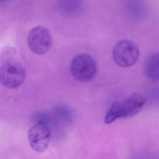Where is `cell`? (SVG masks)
Here are the masks:
<instances>
[{
    "label": "cell",
    "instance_id": "8",
    "mask_svg": "<svg viewBox=\"0 0 159 159\" xmlns=\"http://www.w3.org/2000/svg\"><path fill=\"white\" fill-rule=\"evenodd\" d=\"M145 73L150 80L159 81V53L153 54L148 58L145 63Z\"/></svg>",
    "mask_w": 159,
    "mask_h": 159
},
{
    "label": "cell",
    "instance_id": "4",
    "mask_svg": "<svg viewBox=\"0 0 159 159\" xmlns=\"http://www.w3.org/2000/svg\"><path fill=\"white\" fill-rule=\"evenodd\" d=\"M28 45L30 51L38 55L49 51L52 45V37L49 30L43 26L33 28L28 36Z\"/></svg>",
    "mask_w": 159,
    "mask_h": 159
},
{
    "label": "cell",
    "instance_id": "3",
    "mask_svg": "<svg viewBox=\"0 0 159 159\" xmlns=\"http://www.w3.org/2000/svg\"><path fill=\"white\" fill-rule=\"evenodd\" d=\"M25 69L18 62L8 61L0 69L1 83L7 88L14 89L19 87L25 81Z\"/></svg>",
    "mask_w": 159,
    "mask_h": 159
},
{
    "label": "cell",
    "instance_id": "7",
    "mask_svg": "<svg viewBox=\"0 0 159 159\" xmlns=\"http://www.w3.org/2000/svg\"><path fill=\"white\" fill-rule=\"evenodd\" d=\"M58 9L61 13L68 16L79 15L84 8L83 0H59Z\"/></svg>",
    "mask_w": 159,
    "mask_h": 159
},
{
    "label": "cell",
    "instance_id": "9",
    "mask_svg": "<svg viewBox=\"0 0 159 159\" xmlns=\"http://www.w3.org/2000/svg\"><path fill=\"white\" fill-rule=\"evenodd\" d=\"M1 1H6V0H1Z\"/></svg>",
    "mask_w": 159,
    "mask_h": 159
},
{
    "label": "cell",
    "instance_id": "6",
    "mask_svg": "<svg viewBox=\"0 0 159 159\" xmlns=\"http://www.w3.org/2000/svg\"><path fill=\"white\" fill-rule=\"evenodd\" d=\"M147 98L139 94H134L121 102H116L119 118H127L136 115L143 108Z\"/></svg>",
    "mask_w": 159,
    "mask_h": 159
},
{
    "label": "cell",
    "instance_id": "1",
    "mask_svg": "<svg viewBox=\"0 0 159 159\" xmlns=\"http://www.w3.org/2000/svg\"><path fill=\"white\" fill-rule=\"evenodd\" d=\"M97 70L96 62L88 54L77 55L70 62L71 74L76 80L82 82L92 80L96 74Z\"/></svg>",
    "mask_w": 159,
    "mask_h": 159
},
{
    "label": "cell",
    "instance_id": "2",
    "mask_svg": "<svg viewBox=\"0 0 159 159\" xmlns=\"http://www.w3.org/2000/svg\"><path fill=\"white\" fill-rule=\"evenodd\" d=\"M115 63L122 67L135 65L139 57V51L135 43L128 40H122L116 43L112 52Z\"/></svg>",
    "mask_w": 159,
    "mask_h": 159
},
{
    "label": "cell",
    "instance_id": "5",
    "mask_svg": "<svg viewBox=\"0 0 159 159\" xmlns=\"http://www.w3.org/2000/svg\"><path fill=\"white\" fill-rule=\"evenodd\" d=\"M51 131L48 125L44 121H39L29 129L28 138L33 150L38 152L45 151L50 142Z\"/></svg>",
    "mask_w": 159,
    "mask_h": 159
}]
</instances>
